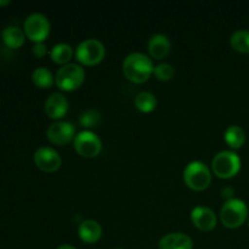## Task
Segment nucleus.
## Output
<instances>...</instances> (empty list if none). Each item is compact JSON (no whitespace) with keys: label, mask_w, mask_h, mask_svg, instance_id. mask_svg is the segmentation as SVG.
<instances>
[{"label":"nucleus","mask_w":249,"mask_h":249,"mask_svg":"<svg viewBox=\"0 0 249 249\" xmlns=\"http://www.w3.org/2000/svg\"><path fill=\"white\" fill-rule=\"evenodd\" d=\"M124 75L128 80L135 84H142L153 74L152 58L142 53H131L124 58L122 65Z\"/></svg>","instance_id":"f257e3e1"},{"label":"nucleus","mask_w":249,"mask_h":249,"mask_svg":"<svg viewBox=\"0 0 249 249\" xmlns=\"http://www.w3.org/2000/svg\"><path fill=\"white\" fill-rule=\"evenodd\" d=\"M182 178L189 189L194 191H203L211 185L212 172L206 163L192 160L185 167Z\"/></svg>","instance_id":"f03ea898"},{"label":"nucleus","mask_w":249,"mask_h":249,"mask_svg":"<svg viewBox=\"0 0 249 249\" xmlns=\"http://www.w3.org/2000/svg\"><path fill=\"white\" fill-rule=\"evenodd\" d=\"M212 170L220 179H231L241 170V158L235 151L223 150L212 160Z\"/></svg>","instance_id":"7ed1b4c3"},{"label":"nucleus","mask_w":249,"mask_h":249,"mask_svg":"<svg viewBox=\"0 0 249 249\" xmlns=\"http://www.w3.org/2000/svg\"><path fill=\"white\" fill-rule=\"evenodd\" d=\"M221 224L228 229H237L248 219V207L242 199L232 198L226 201L219 214Z\"/></svg>","instance_id":"20e7f679"},{"label":"nucleus","mask_w":249,"mask_h":249,"mask_svg":"<svg viewBox=\"0 0 249 249\" xmlns=\"http://www.w3.org/2000/svg\"><path fill=\"white\" fill-rule=\"evenodd\" d=\"M74 55L79 65L95 66L105 58L106 48L99 39L89 38L78 44Z\"/></svg>","instance_id":"39448f33"},{"label":"nucleus","mask_w":249,"mask_h":249,"mask_svg":"<svg viewBox=\"0 0 249 249\" xmlns=\"http://www.w3.org/2000/svg\"><path fill=\"white\" fill-rule=\"evenodd\" d=\"M85 71L79 63H67L58 68L55 75V84L62 91L77 90L84 83Z\"/></svg>","instance_id":"423d86ee"},{"label":"nucleus","mask_w":249,"mask_h":249,"mask_svg":"<svg viewBox=\"0 0 249 249\" xmlns=\"http://www.w3.org/2000/svg\"><path fill=\"white\" fill-rule=\"evenodd\" d=\"M23 32L29 40L36 43H44L50 34V22L48 17L39 12L31 14L23 23Z\"/></svg>","instance_id":"0eeeda50"},{"label":"nucleus","mask_w":249,"mask_h":249,"mask_svg":"<svg viewBox=\"0 0 249 249\" xmlns=\"http://www.w3.org/2000/svg\"><path fill=\"white\" fill-rule=\"evenodd\" d=\"M73 146L78 155L84 158H94L102 151V141L97 134L91 130H83L75 135Z\"/></svg>","instance_id":"6e6552de"},{"label":"nucleus","mask_w":249,"mask_h":249,"mask_svg":"<svg viewBox=\"0 0 249 249\" xmlns=\"http://www.w3.org/2000/svg\"><path fill=\"white\" fill-rule=\"evenodd\" d=\"M75 126L71 122L57 121L51 124L46 130V138L51 143L57 146H65L74 140Z\"/></svg>","instance_id":"1a4fd4ad"},{"label":"nucleus","mask_w":249,"mask_h":249,"mask_svg":"<svg viewBox=\"0 0 249 249\" xmlns=\"http://www.w3.org/2000/svg\"><path fill=\"white\" fill-rule=\"evenodd\" d=\"M34 163L36 167L45 173H53L60 169L62 164L61 156L55 148L49 147V146H41L38 150H36L33 156Z\"/></svg>","instance_id":"9d476101"},{"label":"nucleus","mask_w":249,"mask_h":249,"mask_svg":"<svg viewBox=\"0 0 249 249\" xmlns=\"http://www.w3.org/2000/svg\"><path fill=\"white\" fill-rule=\"evenodd\" d=\"M191 221L198 230L201 231H212L215 229L218 224V216L214 213L213 209L204 206H197L191 211Z\"/></svg>","instance_id":"9b49d317"},{"label":"nucleus","mask_w":249,"mask_h":249,"mask_svg":"<svg viewBox=\"0 0 249 249\" xmlns=\"http://www.w3.org/2000/svg\"><path fill=\"white\" fill-rule=\"evenodd\" d=\"M68 100L61 92H53L45 101V113L51 119H61L68 112Z\"/></svg>","instance_id":"f8f14e48"},{"label":"nucleus","mask_w":249,"mask_h":249,"mask_svg":"<svg viewBox=\"0 0 249 249\" xmlns=\"http://www.w3.org/2000/svg\"><path fill=\"white\" fill-rule=\"evenodd\" d=\"M160 249H194V241L182 232H170L163 236L158 242Z\"/></svg>","instance_id":"ddd939ff"},{"label":"nucleus","mask_w":249,"mask_h":249,"mask_svg":"<svg viewBox=\"0 0 249 249\" xmlns=\"http://www.w3.org/2000/svg\"><path fill=\"white\" fill-rule=\"evenodd\" d=\"M147 48L151 57L155 58V60H163L169 55L172 43L165 34L157 33L151 36Z\"/></svg>","instance_id":"4468645a"},{"label":"nucleus","mask_w":249,"mask_h":249,"mask_svg":"<svg viewBox=\"0 0 249 249\" xmlns=\"http://www.w3.org/2000/svg\"><path fill=\"white\" fill-rule=\"evenodd\" d=\"M78 236L83 242L88 245H94L99 242L102 236V228L96 220L87 219L79 223L78 226Z\"/></svg>","instance_id":"2eb2a0df"},{"label":"nucleus","mask_w":249,"mask_h":249,"mask_svg":"<svg viewBox=\"0 0 249 249\" xmlns=\"http://www.w3.org/2000/svg\"><path fill=\"white\" fill-rule=\"evenodd\" d=\"M26 34L19 27L9 26L1 32V40L10 49H18L24 44Z\"/></svg>","instance_id":"dca6fc26"},{"label":"nucleus","mask_w":249,"mask_h":249,"mask_svg":"<svg viewBox=\"0 0 249 249\" xmlns=\"http://www.w3.org/2000/svg\"><path fill=\"white\" fill-rule=\"evenodd\" d=\"M73 55H74V50L72 46L67 43H57L53 46L50 50V57L51 60L58 65H67L70 61L72 60Z\"/></svg>","instance_id":"f3484780"},{"label":"nucleus","mask_w":249,"mask_h":249,"mask_svg":"<svg viewBox=\"0 0 249 249\" xmlns=\"http://www.w3.org/2000/svg\"><path fill=\"white\" fill-rule=\"evenodd\" d=\"M224 140L232 150H237L245 145L246 133L240 125H230L224 133Z\"/></svg>","instance_id":"a211bd4d"},{"label":"nucleus","mask_w":249,"mask_h":249,"mask_svg":"<svg viewBox=\"0 0 249 249\" xmlns=\"http://www.w3.org/2000/svg\"><path fill=\"white\" fill-rule=\"evenodd\" d=\"M32 80L34 85L40 89H49L55 84V77L46 67H36L32 72Z\"/></svg>","instance_id":"6ab92c4d"},{"label":"nucleus","mask_w":249,"mask_h":249,"mask_svg":"<svg viewBox=\"0 0 249 249\" xmlns=\"http://www.w3.org/2000/svg\"><path fill=\"white\" fill-rule=\"evenodd\" d=\"M134 104L139 111L143 112V113H150V112L155 111L157 107V99L152 92L141 91L135 96Z\"/></svg>","instance_id":"aec40b11"},{"label":"nucleus","mask_w":249,"mask_h":249,"mask_svg":"<svg viewBox=\"0 0 249 249\" xmlns=\"http://www.w3.org/2000/svg\"><path fill=\"white\" fill-rule=\"evenodd\" d=\"M230 45L233 50L241 53H249V31L238 29L232 33L230 38Z\"/></svg>","instance_id":"412c9836"},{"label":"nucleus","mask_w":249,"mask_h":249,"mask_svg":"<svg viewBox=\"0 0 249 249\" xmlns=\"http://www.w3.org/2000/svg\"><path fill=\"white\" fill-rule=\"evenodd\" d=\"M102 121V116L97 109L89 108L83 112L79 117V124L85 128V130H90L100 125Z\"/></svg>","instance_id":"4be33fe9"},{"label":"nucleus","mask_w":249,"mask_h":249,"mask_svg":"<svg viewBox=\"0 0 249 249\" xmlns=\"http://www.w3.org/2000/svg\"><path fill=\"white\" fill-rule=\"evenodd\" d=\"M153 74L156 75L158 80H162V82H168V80L173 79L175 74V70L170 63L168 62H162L160 65L155 66V70H153Z\"/></svg>","instance_id":"5701e85b"},{"label":"nucleus","mask_w":249,"mask_h":249,"mask_svg":"<svg viewBox=\"0 0 249 249\" xmlns=\"http://www.w3.org/2000/svg\"><path fill=\"white\" fill-rule=\"evenodd\" d=\"M32 53L36 57L43 58L48 53V48H46L45 43H36L33 45V49H32Z\"/></svg>","instance_id":"b1692460"},{"label":"nucleus","mask_w":249,"mask_h":249,"mask_svg":"<svg viewBox=\"0 0 249 249\" xmlns=\"http://www.w3.org/2000/svg\"><path fill=\"white\" fill-rule=\"evenodd\" d=\"M235 190L232 189L231 186H225L223 187V190H221V197H223L224 199L226 201H230V199L235 198Z\"/></svg>","instance_id":"393cba45"},{"label":"nucleus","mask_w":249,"mask_h":249,"mask_svg":"<svg viewBox=\"0 0 249 249\" xmlns=\"http://www.w3.org/2000/svg\"><path fill=\"white\" fill-rule=\"evenodd\" d=\"M56 249H77V248H75L74 246H71V245H61Z\"/></svg>","instance_id":"a878e982"},{"label":"nucleus","mask_w":249,"mask_h":249,"mask_svg":"<svg viewBox=\"0 0 249 249\" xmlns=\"http://www.w3.org/2000/svg\"><path fill=\"white\" fill-rule=\"evenodd\" d=\"M10 4V0H0V6H6Z\"/></svg>","instance_id":"bb28decb"},{"label":"nucleus","mask_w":249,"mask_h":249,"mask_svg":"<svg viewBox=\"0 0 249 249\" xmlns=\"http://www.w3.org/2000/svg\"><path fill=\"white\" fill-rule=\"evenodd\" d=\"M248 226H249V219H248Z\"/></svg>","instance_id":"cd10ccee"},{"label":"nucleus","mask_w":249,"mask_h":249,"mask_svg":"<svg viewBox=\"0 0 249 249\" xmlns=\"http://www.w3.org/2000/svg\"><path fill=\"white\" fill-rule=\"evenodd\" d=\"M114 249H121V248H114Z\"/></svg>","instance_id":"c85d7f7f"},{"label":"nucleus","mask_w":249,"mask_h":249,"mask_svg":"<svg viewBox=\"0 0 249 249\" xmlns=\"http://www.w3.org/2000/svg\"><path fill=\"white\" fill-rule=\"evenodd\" d=\"M0 36H1V34H0Z\"/></svg>","instance_id":"c756f323"}]
</instances>
